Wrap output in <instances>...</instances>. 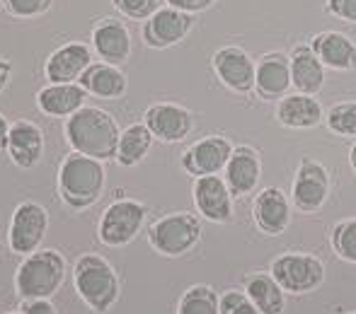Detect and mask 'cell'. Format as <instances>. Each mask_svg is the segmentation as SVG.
<instances>
[{"mask_svg": "<svg viewBox=\"0 0 356 314\" xmlns=\"http://www.w3.org/2000/svg\"><path fill=\"white\" fill-rule=\"evenodd\" d=\"M63 133H66V141L73 148V152L95 157L99 162L117 157L122 131H119L112 114L104 109L85 104L71 119H66Z\"/></svg>", "mask_w": 356, "mask_h": 314, "instance_id": "cell-1", "label": "cell"}, {"mask_svg": "<svg viewBox=\"0 0 356 314\" xmlns=\"http://www.w3.org/2000/svg\"><path fill=\"white\" fill-rule=\"evenodd\" d=\"M58 196L71 211H88L102 198L107 186L104 162L80 152H68L58 167Z\"/></svg>", "mask_w": 356, "mask_h": 314, "instance_id": "cell-2", "label": "cell"}, {"mask_svg": "<svg viewBox=\"0 0 356 314\" xmlns=\"http://www.w3.org/2000/svg\"><path fill=\"white\" fill-rule=\"evenodd\" d=\"M66 283V259L56 249H39L15 271V290L22 300H51Z\"/></svg>", "mask_w": 356, "mask_h": 314, "instance_id": "cell-3", "label": "cell"}, {"mask_svg": "<svg viewBox=\"0 0 356 314\" xmlns=\"http://www.w3.org/2000/svg\"><path fill=\"white\" fill-rule=\"evenodd\" d=\"M73 286L80 300L97 314H107L112 310L119 300V293H122L117 271L99 254L78 256L73 266Z\"/></svg>", "mask_w": 356, "mask_h": 314, "instance_id": "cell-4", "label": "cell"}, {"mask_svg": "<svg viewBox=\"0 0 356 314\" xmlns=\"http://www.w3.org/2000/svg\"><path fill=\"white\" fill-rule=\"evenodd\" d=\"M202 223L192 213H170L155 220L148 230V242L163 256H184L202 239Z\"/></svg>", "mask_w": 356, "mask_h": 314, "instance_id": "cell-5", "label": "cell"}, {"mask_svg": "<svg viewBox=\"0 0 356 314\" xmlns=\"http://www.w3.org/2000/svg\"><path fill=\"white\" fill-rule=\"evenodd\" d=\"M145 216H148V208L143 203L134 201V198H117V201H112L104 208L102 218H99V242L112 249L127 247L143 230Z\"/></svg>", "mask_w": 356, "mask_h": 314, "instance_id": "cell-6", "label": "cell"}, {"mask_svg": "<svg viewBox=\"0 0 356 314\" xmlns=\"http://www.w3.org/2000/svg\"><path fill=\"white\" fill-rule=\"evenodd\" d=\"M274 281L282 286L284 293L291 295H305L313 293L315 288L323 286L325 281V266L318 256L305 252H289L274 259L272 271Z\"/></svg>", "mask_w": 356, "mask_h": 314, "instance_id": "cell-7", "label": "cell"}, {"mask_svg": "<svg viewBox=\"0 0 356 314\" xmlns=\"http://www.w3.org/2000/svg\"><path fill=\"white\" fill-rule=\"evenodd\" d=\"M49 230V213L42 203L37 201H22L15 208L13 218H10V230H8V247L13 254L19 256H29V254L39 252L44 237Z\"/></svg>", "mask_w": 356, "mask_h": 314, "instance_id": "cell-8", "label": "cell"}, {"mask_svg": "<svg viewBox=\"0 0 356 314\" xmlns=\"http://www.w3.org/2000/svg\"><path fill=\"white\" fill-rule=\"evenodd\" d=\"M330 172L323 162L313 157H303L296 169L293 189H291V196H293V206L300 213H315L325 206L330 196Z\"/></svg>", "mask_w": 356, "mask_h": 314, "instance_id": "cell-9", "label": "cell"}, {"mask_svg": "<svg viewBox=\"0 0 356 314\" xmlns=\"http://www.w3.org/2000/svg\"><path fill=\"white\" fill-rule=\"evenodd\" d=\"M194 27V17L182 10H175L170 5H163L153 17H148L141 27L143 44L155 51H163V49H172L179 42L187 39V34Z\"/></svg>", "mask_w": 356, "mask_h": 314, "instance_id": "cell-10", "label": "cell"}, {"mask_svg": "<svg viewBox=\"0 0 356 314\" xmlns=\"http://www.w3.org/2000/svg\"><path fill=\"white\" fill-rule=\"evenodd\" d=\"M211 68L216 78L228 89L238 94H250L254 89V73L257 63L245 49L240 46H220L211 56Z\"/></svg>", "mask_w": 356, "mask_h": 314, "instance_id": "cell-11", "label": "cell"}, {"mask_svg": "<svg viewBox=\"0 0 356 314\" xmlns=\"http://www.w3.org/2000/svg\"><path fill=\"white\" fill-rule=\"evenodd\" d=\"M233 143L223 136H207L192 143L182 155V169L189 177H211L220 174L233 155Z\"/></svg>", "mask_w": 356, "mask_h": 314, "instance_id": "cell-12", "label": "cell"}, {"mask_svg": "<svg viewBox=\"0 0 356 314\" xmlns=\"http://www.w3.org/2000/svg\"><path fill=\"white\" fill-rule=\"evenodd\" d=\"M143 123L148 126V131L153 133L155 141L163 143H179L192 133L194 119L189 114V109L179 107L172 102H158L150 104L143 114Z\"/></svg>", "mask_w": 356, "mask_h": 314, "instance_id": "cell-13", "label": "cell"}, {"mask_svg": "<svg viewBox=\"0 0 356 314\" xmlns=\"http://www.w3.org/2000/svg\"><path fill=\"white\" fill-rule=\"evenodd\" d=\"M194 206L202 213V218L218 225L233 220V193L228 191L223 177L211 174V177H197L194 179Z\"/></svg>", "mask_w": 356, "mask_h": 314, "instance_id": "cell-14", "label": "cell"}, {"mask_svg": "<svg viewBox=\"0 0 356 314\" xmlns=\"http://www.w3.org/2000/svg\"><path fill=\"white\" fill-rule=\"evenodd\" d=\"M95 53L109 66H122L131 56V32L117 17H102L90 34Z\"/></svg>", "mask_w": 356, "mask_h": 314, "instance_id": "cell-15", "label": "cell"}, {"mask_svg": "<svg viewBox=\"0 0 356 314\" xmlns=\"http://www.w3.org/2000/svg\"><path fill=\"white\" fill-rule=\"evenodd\" d=\"M262 179V159L252 146H235L223 169V182L233 196L243 198L257 189Z\"/></svg>", "mask_w": 356, "mask_h": 314, "instance_id": "cell-16", "label": "cell"}, {"mask_svg": "<svg viewBox=\"0 0 356 314\" xmlns=\"http://www.w3.org/2000/svg\"><path fill=\"white\" fill-rule=\"evenodd\" d=\"M90 63H92V51L88 44H63L49 53L47 63H44V78L49 82H78Z\"/></svg>", "mask_w": 356, "mask_h": 314, "instance_id": "cell-17", "label": "cell"}, {"mask_svg": "<svg viewBox=\"0 0 356 314\" xmlns=\"http://www.w3.org/2000/svg\"><path fill=\"white\" fill-rule=\"evenodd\" d=\"M5 152L17 164L19 169H32L39 164L44 155V133L37 123L19 119L10 123L8 141H5Z\"/></svg>", "mask_w": 356, "mask_h": 314, "instance_id": "cell-18", "label": "cell"}, {"mask_svg": "<svg viewBox=\"0 0 356 314\" xmlns=\"http://www.w3.org/2000/svg\"><path fill=\"white\" fill-rule=\"evenodd\" d=\"M254 225L269 237H277L286 232L291 223V203L286 193L277 186H267L254 196L252 206Z\"/></svg>", "mask_w": 356, "mask_h": 314, "instance_id": "cell-19", "label": "cell"}, {"mask_svg": "<svg viewBox=\"0 0 356 314\" xmlns=\"http://www.w3.org/2000/svg\"><path fill=\"white\" fill-rule=\"evenodd\" d=\"M291 87V58L282 51H269L257 61L254 92L262 99H282Z\"/></svg>", "mask_w": 356, "mask_h": 314, "instance_id": "cell-20", "label": "cell"}, {"mask_svg": "<svg viewBox=\"0 0 356 314\" xmlns=\"http://www.w3.org/2000/svg\"><path fill=\"white\" fill-rule=\"evenodd\" d=\"M310 49L330 71L347 73L356 68V42L342 32H332V29L318 32L310 39Z\"/></svg>", "mask_w": 356, "mask_h": 314, "instance_id": "cell-21", "label": "cell"}, {"mask_svg": "<svg viewBox=\"0 0 356 314\" xmlns=\"http://www.w3.org/2000/svg\"><path fill=\"white\" fill-rule=\"evenodd\" d=\"M88 92L80 82H49L37 92V107L47 116L71 119L78 109L85 107Z\"/></svg>", "mask_w": 356, "mask_h": 314, "instance_id": "cell-22", "label": "cell"}, {"mask_svg": "<svg viewBox=\"0 0 356 314\" xmlns=\"http://www.w3.org/2000/svg\"><path fill=\"white\" fill-rule=\"evenodd\" d=\"M277 119L286 128L305 131V128L320 126V123L325 121V114H323V104H320L313 94L293 92V94H286V97L279 99Z\"/></svg>", "mask_w": 356, "mask_h": 314, "instance_id": "cell-23", "label": "cell"}, {"mask_svg": "<svg viewBox=\"0 0 356 314\" xmlns=\"http://www.w3.org/2000/svg\"><path fill=\"white\" fill-rule=\"evenodd\" d=\"M289 58H291V87H296V92L300 94H313L315 97L325 85V66L315 56L310 44L293 46Z\"/></svg>", "mask_w": 356, "mask_h": 314, "instance_id": "cell-24", "label": "cell"}, {"mask_svg": "<svg viewBox=\"0 0 356 314\" xmlns=\"http://www.w3.org/2000/svg\"><path fill=\"white\" fill-rule=\"evenodd\" d=\"M80 87L88 94L97 99H119L127 94L129 80L124 76V71H119V66H109V63H90L88 71L80 76Z\"/></svg>", "mask_w": 356, "mask_h": 314, "instance_id": "cell-25", "label": "cell"}, {"mask_svg": "<svg viewBox=\"0 0 356 314\" xmlns=\"http://www.w3.org/2000/svg\"><path fill=\"white\" fill-rule=\"evenodd\" d=\"M245 293L262 314L284 312V290L272 273H254L245 281Z\"/></svg>", "mask_w": 356, "mask_h": 314, "instance_id": "cell-26", "label": "cell"}, {"mask_svg": "<svg viewBox=\"0 0 356 314\" xmlns=\"http://www.w3.org/2000/svg\"><path fill=\"white\" fill-rule=\"evenodd\" d=\"M153 133L148 131V126L141 123H131L129 128H124L119 136V148H117V162L122 167H136L138 162H143V157L150 152L153 146Z\"/></svg>", "mask_w": 356, "mask_h": 314, "instance_id": "cell-27", "label": "cell"}, {"mask_svg": "<svg viewBox=\"0 0 356 314\" xmlns=\"http://www.w3.org/2000/svg\"><path fill=\"white\" fill-rule=\"evenodd\" d=\"M177 314H220V297L209 286H192L179 300Z\"/></svg>", "mask_w": 356, "mask_h": 314, "instance_id": "cell-28", "label": "cell"}, {"mask_svg": "<svg viewBox=\"0 0 356 314\" xmlns=\"http://www.w3.org/2000/svg\"><path fill=\"white\" fill-rule=\"evenodd\" d=\"M330 239H332V249L342 261L356 263V218L337 223Z\"/></svg>", "mask_w": 356, "mask_h": 314, "instance_id": "cell-29", "label": "cell"}, {"mask_svg": "<svg viewBox=\"0 0 356 314\" xmlns=\"http://www.w3.org/2000/svg\"><path fill=\"white\" fill-rule=\"evenodd\" d=\"M325 123L337 136H356V102H339L325 114Z\"/></svg>", "mask_w": 356, "mask_h": 314, "instance_id": "cell-30", "label": "cell"}, {"mask_svg": "<svg viewBox=\"0 0 356 314\" xmlns=\"http://www.w3.org/2000/svg\"><path fill=\"white\" fill-rule=\"evenodd\" d=\"M3 10L15 19H34L51 10L54 0H0Z\"/></svg>", "mask_w": 356, "mask_h": 314, "instance_id": "cell-31", "label": "cell"}, {"mask_svg": "<svg viewBox=\"0 0 356 314\" xmlns=\"http://www.w3.org/2000/svg\"><path fill=\"white\" fill-rule=\"evenodd\" d=\"M112 5L124 17L145 22V19L153 17V15L163 8V0H112Z\"/></svg>", "mask_w": 356, "mask_h": 314, "instance_id": "cell-32", "label": "cell"}, {"mask_svg": "<svg viewBox=\"0 0 356 314\" xmlns=\"http://www.w3.org/2000/svg\"><path fill=\"white\" fill-rule=\"evenodd\" d=\"M220 314H262L248 297V293L228 290L220 295Z\"/></svg>", "mask_w": 356, "mask_h": 314, "instance_id": "cell-33", "label": "cell"}, {"mask_svg": "<svg viewBox=\"0 0 356 314\" xmlns=\"http://www.w3.org/2000/svg\"><path fill=\"white\" fill-rule=\"evenodd\" d=\"M325 10H327L332 17L342 19V22L356 24V0H327Z\"/></svg>", "mask_w": 356, "mask_h": 314, "instance_id": "cell-34", "label": "cell"}, {"mask_svg": "<svg viewBox=\"0 0 356 314\" xmlns=\"http://www.w3.org/2000/svg\"><path fill=\"white\" fill-rule=\"evenodd\" d=\"M165 3H168L170 8L182 10V12H187V15H197V12L211 10L213 5L220 3V0H165Z\"/></svg>", "mask_w": 356, "mask_h": 314, "instance_id": "cell-35", "label": "cell"}, {"mask_svg": "<svg viewBox=\"0 0 356 314\" xmlns=\"http://www.w3.org/2000/svg\"><path fill=\"white\" fill-rule=\"evenodd\" d=\"M19 312L22 314H58L56 307L51 305V300H24Z\"/></svg>", "mask_w": 356, "mask_h": 314, "instance_id": "cell-36", "label": "cell"}, {"mask_svg": "<svg viewBox=\"0 0 356 314\" xmlns=\"http://www.w3.org/2000/svg\"><path fill=\"white\" fill-rule=\"evenodd\" d=\"M10 80H13V61H8V58L0 56V94L8 89Z\"/></svg>", "mask_w": 356, "mask_h": 314, "instance_id": "cell-37", "label": "cell"}, {"mask_svg": "<svg viewBox=\"0 0 356 314\" xmlns=\"http://www.w3.org/2000/svg\"><path fill=\"white\" fill-rule=\"evenodd\" d=\"M8 131H10L8 119L0 114V148H5V141H8Z\"/></svg>", "mask_w": 356, "mask_h": 314, "instance_id": "cell-38", "label": "cell"}, {"mask_svg": "<svg viewBox=\"0 0 356 314\" xmlns=\"http://www.w3.org/2000/svg\"><path fill=\"white\" fill-rule=\"evenodd\" d=\"M349 164H352V169L356 172V143L352 146V150H349Z\"/></svg>", "mask_w": 356, "mask_h": 314, "instance_id": "cell-39", "label": "cell"}, {"mask_svg": "<svg viewBox=\"0 0 356 314\" xmlns=\"http://www.w3.org/2000/svg\"><path fill=\"white\" fill-rule=\"evenodd\" d=\"M8 314H22V312H8Z\"/></svg>", "mask_w": 356, "mask_h": 314, "instance_id": "cell-40", "label": "cell"}, {"mask_svg": "<svg viewBox=\"0 0 356 314\" xmlns=\"http://www.w3.org/2000/svg\"><path fill=\"white\" fill-rule=\"evenodd\" d=\"M349 314H356V312H349Z\"/></svg>", "mask_w": 356, "mask_h": 314, "instance_id": "cell-41", "label": "cell"}]
</instances>
